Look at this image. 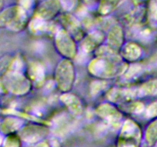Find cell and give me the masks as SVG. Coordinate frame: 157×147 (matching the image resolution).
Wrapping results in <instances>:
<instances>
[{"mask_svg": "<svg viewBox=\"0 0 157 147\" xmlns=\"http://www.w3.org/2000/svg\"><path fill=\"white\" fill-rule=\"evenodd\" d=\"M107 46L115 51L122 48L124 44V34L121 26L114 25L111 28L107 36Z\"/></svg>", "mask_w": 157, "mask_h": 147, "instance_id": "obj_10", "label": "cell"}, {"mask_svg": "<svg viewBox=\"0 0 157 147\" xmlns=\"http://www.w3.org/2000/svg\"><path fill=\"white\" fill-rule=\"evenodd\" d=\"M31 30L32 32L35 34L38 33H42V32H46L48 30V26L46 25L47 23L45 21L41 18H35L33 21L31 22Z\"/></svg>", "mask_w": 157, "mask_h": 147, "instance_id": "obj_18", "label": "cell"}, {"mask_svg": "<svg viewBox=\"0 0 157 147\" xmlns=\"http://www.w3.org/2000/svg\"><path fill=\"white\" fill-rule=\"evenodd\" d=\"M141 66L138 64H133L130 67H127L124 72V77L126 79H131V78L135 77L137 76L141 72Z\"/></svg>", "mask_w": 157, "mask_h": 147, "instance_id": "obj_20", "label": "cell"}, {"mask_svg": "<svg viewBox=\"0 0 157 147\" xmlns=\"http://www.w3.org/2000/svg\"><path fill=\"white\" fill-rule=\"evenodd\" d=\"M135 99L145 96L157 95V79L144 83L139 87H133Z\"/></svg>", "mask_w": 157, "mask_h": 147, "instance_id": "obj_13", "label": "cell"}, {"mask_svg": "<svg viewBox=\"0 0 157 147\" xmlns=\"http://www.w3.org/2000/svg\"><path fill=\"white\" fill-rule=\"evenodd\" d=\"M63 23L66 27V29L68 31V33L73 37L74 39H81L82 38V32H81V25L78 20L71 15H65L64 17Z\"/></svg>", "mask_w": 157, "mask_h": 147, "instance_id": "obj_14", "label": "cell"}, {"mask_svg": "<svg viewBox=\"0 0 157 147\" xmlns=\"http://www.w3.org/2000/svg\"><path fill=\"white\" fill-rule=\"evenodd\" d=\"M57 0H46L41 3L37 11V17L47 21L56 16L61 7Z\"/></svg>", "mask_w": 157, "mask_h": 147, "instance_id": "obj_8", "label": "cell"}, {"mask_svg": "<svg viewBox=\"0 0 157 147\" xmlns=\"http://www.w3.org/2000/svg\"><path fill=\"white\" fill-rule=\"evenodd\" d=\"M97 114L101 118L107 121V123L115 126L116 124H120L122 115L119 110L116 109L112 104H102L97 108Z\"/></svg>", "mask_w": 157, "mask_h": 147, "instance_id": "obj_6", "label": "cell"}, {"mask_svg": "<svg viewBox=\"0 0 157 147\" xmlns=\"http://www.w3.org/2000/svg\"><path fill=\"white\" fill-rule=\"evenodd\" d=\"M55 46L66 59H71L77 55V46L73 37L66 30H58L55 34Z\"/></svg>", "mask_w": 157, "mask_h": 147, "instance_id": "obj_5", "label": "cell"}, {"mask_svg": "<svg viewBox=\"0 0 157 147\" xmlns=\"http://www.w3.org/2000/svg\"><path fill=\"white\" fill-rule=\"evenodd\" d=\"M146 116L149 118L157 117V101L152 103L146 110Z\"/></svg>", "mask_w": 157, "mask_h": 147, "instance_id": "obj_21", "label": "cell"}, {"mask_svg": "<svg viewBox=\"0 0 157 147\" xmlns=\"http://www.w3.org/2000/svg\"><path fill=\"white\" fill-rule=\"evenodd\" d=\"M35 147H49V146L47 143H45V142H41V143L38 144V145Z\"/></svg>", "mask_w": 157, "mask_h": 147, "instance_id": "obj_25", "label": "cell"}, {"mask_svg": "<svg viewBox=\"0 0 157 147\" xmlns=\"http://www.w3.org/2000/svg\"><path fill=\"white\" fill-rule=\"evenodd\" d=\"M9 88L15 94H25L31 88V83L18 72L14 73L9 81Z\"/></svg>", "mask_w": 157, "mask_h": 147, "instance_id": "obj_7", "label": "cell"}, {"mask_svg": "<svg viewBox=\"0 0 157 147\" xmlns=\"http://www.w3.org/2000/svg\"><path fill=\"white\" fill-rule=\"evenodd\" d=\"M145 139L149 145L157 143V119L148 126L146 130Z\"/></svg>", "mask_w": 157, "mask_h": 147, "instance_id": "obj_17", "label": "cell"}, {"mask_svg": "<svg viewBox=\"0 0 157 147\" xmlns=\"http://www.w3.org/2000/svg\"><path fill=\"white\" fill-rule=\"evenodd\" d=\"M77 0H61V3L64 9L70 10V9H74L76 6Z\"/></svg>", "mask_w": 157, "mask_h": 147, "instance_id": "obj_24", "label": "cell"}, {"mask_svg": "<svg viewBox=\"0 0 157 147\" xmlns=\"http://www.w3.org/2000/svg\"><path fill=\"white\" fill-rule=\"evenodd\" d=\"M55 82L60 90L67 93L71 90L75 79V70L69 59H64L58 63L55 73Z\"/></svg>", "mask_w": 157, "mask_h": 147, "instance_id": "obj_2", "label": "cell"}, {"mask_svg": "<svg viewBox=\"0 0 157 147\" xmlns=\"http://www.w3.org/2000/svg\"><path fill=\"white\" fill-rule=\"evenodd\" d=\"M129 109H130V110H129L130 112L134 113H140L144 111V105L142 103H134L130 106Z\"/></svg>", "mask_w": 157, "mask_h": 147, "instance_id": "obj_23", "label": "cell"}, {"mask_svg": "<svg viewBox=\"0 0 157 147\" xmlns=\"http://www.w3.org/2000/svg\"><path fill=\"white\" fill-rule=\"evenodd\" d=\"M2 6V0H0V9H1Z\"/></svg>", "mask_w": 157, "mask_h": 147, "instance_id": "obj_26", "label": "cell"}, {"mask_svg": "<svg viewBox=\"0 0 157 147\" xmlns=\"http://www.w3.org/2000/svg\"><path fill=\"white\" fill-rule=\"evenodd\" d=\"M46 134V130L44 127L36 125L29 126L23 129V139L27 142H37L44 137Z\"/></svg>", "mask_w": 157, "mask_h": 147, "instance_id": "obj_12", "label": "cell"}, {"mask_svg": "<svg viewBox=\"0 0 157 147\" xmlns=\"http://www.w3.org/2000/svg\"><path fill=\"white\" fill-rule=\"evenodd\" d=\"M142 49L134 42H129L123 45L121 48V56L124 60L134 62L142 56Z\"/></svg>", "mask_w": 157, "mask_h": 147, "instance_id": "obj_11", "label": "cell"}, {"mask_svg": "<svg viewBox=\"0 0 157 147\" xmlns=\"http://www.w3.org/2000/svg\"><path fill=\"white\" fill-rule=\"evenodd\" d=\"M20 6L25 12H29L34 8L35 0H19Z\"/></svg>", "mask_w": 157, "mask_h": 147, "instance_id": "obj_22", "label": "cell"}, {"mask_svg": "<svg viewBox=\"0 0 157 147\" xmlns=\"http://www.w3.org/2000/svg\"><path fill=\"white\" fill-rule=\"evenodd\" d=\"M141 139V130L133 120H127L122 126L119 147H138Z\"/></svg>", "mask_w": 157, "mask_h": 147, "instance_id": "obj_4", "label": "cell"}, {"mask_svg": "<svg viewBox=\"0 0 157 147\" xmlns=\"http://www.w3.org/2000/svg\"><path fill=\"white\" fill-rule=\"evenodd\" d=\"M61 102L66 106L72 115L75 116H80L84 111L83 104L79 97L75 94L70 93H64L60 97Z\"/></svg>", "mask_w": 157, "mask_h": 147, "instance_id": "obj_9", "label": "cell"}, {"mask_svg": "<svg viewBox=\"0 0 157 147\" xmlns=\"http://www.w3.org/2000/svg\"><path fill=\"white\" fill-rule=\"evenodd\" d=\"M98 58L92 60L88 70L92 75L100 78H112L121 75L127 68L122 58L108 46H101L97 49Z\"/></svg>", "mask_w": 157, "mask_h": 147, "instance_id": "obj_1", "label": "cell"}, {"mask_svg": "<svg viewBox=\"0 0 157 147\" xmlns=\"http://www.w3.org/2000/svg\"><path fill=\"white\" fill-rule=\"evenodd\" d=\"M104 40L102 34L101 32H95L90 33L88 36L86 37L82 43V49L84 52H90L94 50L97 47H99V45Z\"/></svg>", "mask_w": 157, "mask_h": 147, "instance_id": "obj_15", "label": "cell"}, {"mask_svg": "<svg viewBox=\"0 0 157 147\" xmlns=\"http://www.w3.org/2000/svg\"><path fill=\"white\" fill-rule=\"evenodd\" d=\"M27 21V12L21 7H12L6 9L0 15V24L14 31H20Z\"/></svg>", "mask_w": 157, "mask_h": 147, "instance_id": "obj_3", "label": "cell"}, {"mask_svg": "<svg viewBox=\"0 0 157 147\" xmlns=\"http://www.w3.org/2000/svg\"><path fill=\"white\" fill-rule=\"evenodd\" d=\"M44 68L39 62H33L29 67V76L34 82L39 84L44 79Z\"/></svg>", "mask_w": 157, "mask_h": 147, "instance_id": "obj_16", "label": "cell"}, {"mask_svg": "<svg viewBox=\"0 0 157 147\" xmlns=\"http://www.w3.org/2000/svg\"><path fill=\"white\" fill-rule=\"evenodd\" d=\"M107 84L104 81H94L90 84V93L92 95H97L101 93L102 90H105L107 87Z\"/></svg>", "mask_w": 157, "mask_h": 147, "instance_id": "obj_19", "label": "cell"}]
</instances>
